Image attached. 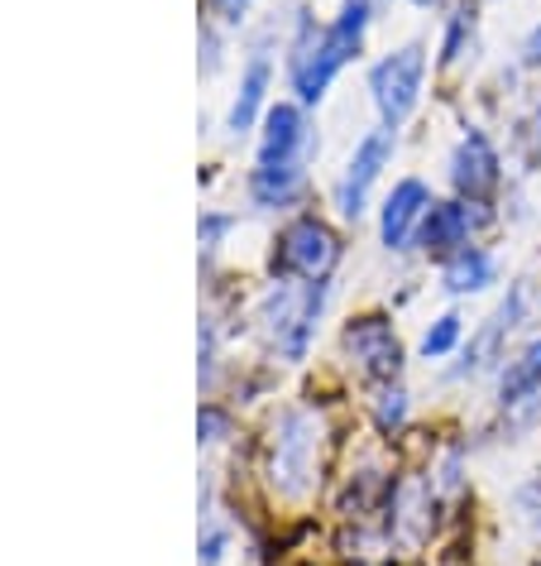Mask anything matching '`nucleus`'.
Returning <instances> with one entry per match:
<instances>
[{
  "label": "nucleus",
  "mask_w": 541,
  "mask_h": 566,
  "mask_svg": "<svg viewBox=\"0 0 541 566\" xmlns=\"http://www.w3.org/2000/svg\"><path fill=\"white\" fill-rule=\"evenodd\" d=\"M389 159H393V130H389V125L369 130L360 145H354L346 174H340V182H336V207H340V217H346V221L364 217L369 192H374V182H379L383 168H389Z\"/></svg>",
  "instance_id": "6"
},
{
  "label": "nucleus",
  "mask_w": 541,
  "mask_h": 566,
  "mask_svg": "<svg viewBox=\"0 0 541 566\" xmlns=\"http://www.w3.org/2000/svg\"><path fill=\"white\" fill-rule=\"evenodd\" d=\"M374 418H379L383 432H389V428H403V422H407V394H403V389H383Z\"/></svg>",
  "instance_id": "21"
},
{
  "label": "nucleus",
  "mask_w": 541,
  "mask_h": 566,
  "mask_svg": "<svg viewBox=\"0 0 541 566\" xmlns=\"http://www.w3.org/2000/svg\"><path fill=\"white\" fill-rule=\"evenodd\" d=\"M321 457V413L317 408H288L274 428V457H268V480L283 500H303L317 485Z\"/></svg>",
  "instance_id": "3"
},
{
  "label": "nucleus",
  "mask_w": 541,
  "mask_h": 566,
  "mask_svg": "<svg viewBox=\"0 0 541 566\" xmlns=\"http://www.w3.org/2000/svg\"><path fill=\"white\" fill-rule=\"evenodd\" d=\"M522 53H527V63H541V24H537L532 34H527V49H522Z\"/></svg>",
  "instance_id": "27"
},
{
  "label": "nucleus",
  "mask_w": 541,
  "mask_h": 566,
  "mask_svg": "<svg viewBox=\"0 0 541 566\" xmlns=\"http://www.w3.org/2000/svg\"><path fill=\"white\" fill-rule=\"evenodd\" d=\"M455 342H460V317L446 313V317H436V327H426L422 336V356L426 360H441V356H450Z\"/></svg>",
  "instance_id": "17"
},
{
  "label": "nucleus",
  "mask_w": 541,
  "mask_h": 566,
  "mask_svg": "<svg viewBox=\"0 0 541 566\" xmlns=\"http://www.w3.org/2000/svg\"><path fill=\"white\" fill-rule=\"evenodd\" d=\"M197 346H202V385H211V370H216V350H221L216 317H202V336H197Z\"/></svg>",
  "instance_id": "22"
},
{
  "label": "nucleus",
  "mask_w": 541,
  "mask_h": 566,
  "mask_svg": "<svg viewBox=\"0 0 541 566\" xmlns=\"http://www.w3.org/2000/svg\"><path fill=\"white\" fill-rule=\"evenodd\" d=\"M450 182L465 197H484V192L498 188V149L489 145V135L475 130V125L460 135V145L450 154Z\"/></svg>",
  "instance_id": "10"
},
{
  "label": "nucleus",
  "mask_w": 541,
  "mask_h": 566,
  "mask_svg": "<svg viewBox=\"0 0 541 566\" xmlns=\"http://www.w3.org/2000/svg\"><path fill=\"white\" fill-rule=\"evenodd\" d=\"M537 389H541V336H537V342H527L518 356L508 360L503 379H498V403L512 408V403L532 399Z\"/></svg>",
  "instance_id": "16"
},
{
  "label": "nucleus",
  "mask_w": 541,
  "mask_h": 566,
  "mask_svg": "<svg viewBox=\"0 0 541 566\" xmlns=\"http://www.w3.org/2000/svg\"><path fill=\"white\" fill-rule=\"evenodd\" d=\"M346 356L374 379H393L403 370V342L389 317H354L346 327Z\"/></svg>",
  "instance_id": "8"
},
{
  "label": "nucleus",
  "mask_w": 541,
  "mask_h": 566,
  "mask_svg": "<svg viewBox=\"0 0 541 566\" xmlns=\"http://www.w3.org/2000/svg\"><path fill=\"white\" fill-rule=\"evenodd\" d=\"M455 485H460V457L450 451L446 465H441V490H455Z\"/></svg>",
  "instance_id": "26"
},
{
  "label": "nucleus",
  "mask_w": 541,
  "mask_h": 566,
  "mask_svg": "<svg viewBox=\"0 0 541 566\" xmlns=\"http://www.w3.org/2000/svg\"><path fill=\"white\" fill-rule=\"evenodd\" d=\"M422 82H426V44H417V39L369 67V96H374V111L389 130H397L417 111Z\"/></svg>",
  "instance_id": "4"
},
{
  "label": "nucleus",
  "mask_w": 541,
  "mask_h": 566,
  "mask_svg": "<svg viewBox=\"0 0 541 566\" xmlns=\"http://www.w3.org/2000/svg\"><path fill=\"white\" fill-rule=\"evenodd\" d=\"M221 557H225V528L206 523V528H202V566H216Z\"/></svg>",
  "instance_id": "25"
},
{
  "label": "nucleus",
  "mask_w": 541,
  "mask_h": 566,
  "mask_svg": "<svg viewBox=\"0 0 541 566\" xmlns=\"http://www.w3.org/2000/svg\"><path fill=\"white\" fill-rule=\"evenodd\" d=\"M250 6H254V0H206V10H211V15H216L221 24H240V20L250 15Z\"/></svg>",
  "instance_id": "24"
},
{
  "label": "nucleus",
  "mask_w": 541,
  "mask_h": 566,
  "mask_svg": "<svg viewBox=\"0 0 541 566\" xmlns=\"http://www.w3.org/2000/svg\"><path fill=\"white\" fill-rule=\"evenodd\" d=\"M518 509L527 514L532 528H541V480H527V485L518 490Z\"/></svg>",
  "instance_id": "23"
},
{
  "label": "nucleus",
  "mask_w": 541,
  "mask_h": 566,
  "mask_svg": "<svg viewBox=\"0 0 541 566\" xmlns=\"http://www.w3.org/2000/svg\"><path fill=\"white\" fill-rule=\"evenodd\" d=\"M369 20H374V6H369V0H346V6H340V15L326 24V30H317L311 15L303 10V20H297V39H293L288 73H293V92L303 96L307 106L321 102L326 87L336 82V73L354 59V53H360Z\"/></svg>",
  "instance_id": "1"
},
{
  "label": "nucleus",
  "mask_w": 541,
  "mask_h": 566,
  "mask_svg": "<svg viewBox=\"0 0 541 566\" xmlns=\"http://www.w3.org/2000/svg\"><path fill=\"white\" fill-rule=\"evenodd\" d=\"M303 182H307V168H303V164L254 168V174H250V197H254V207L278 211V207H293V202H297Z\"/></svg>",
  "instance_id": "14"
},
{
  "label": "nucleus",
  "mask_w": 541,
  "mask_h": 566,
  "mask_svg": "<svg viewBox=\"0 0 541 566\" xmlns=\"http://www.w3.org/2000/svg\"><path fill=\"white\" fill-rule=\"evenodd\" d=\"M465 39H475V15L469 10H455L446 24V39H441V63H460L465 59Z\"/></svg>",
  "instance_id": "18"
},
{
  "label": "nucleus",
  "mask_w": 541,
  "mask_h": 566,
  "mask_svg": "<svg viewBox=\"0 0 541 566\" xmlns=\"http://www.w3.org/2000/svg\"><path fill=\"white\" fill-rule=\"evenodd\" d=\"M340 260V240L326 221L317 217H297L283 226L278 235V250H274V264L283 274H297V279H326Z\"/></svg>",
  "instance_id": "5"
},
{
  "label": "nucleus",
  "mask_w": 541,
  "mask_h": 566,
  "mask_svg": "<svg viewBox=\"0 0 541 566\" xmlns=\"http://www.w3.org/2000/svg\"><path fill=\"white\" fill-rule=\"evenodd\" d=\"M311 149V130L303 106L278 102L264 111V130H259V154H254V168H278V164H307Z\"/></svg>",
  "instance_id": "7"
},
{
  "label": "nucleus",
  "mask_w": 541,
  "mask_h": 566,
  "mask_svg": "<svg viewBox=\"0 0 541 566\" xmlns=\"http://www.w3.org/2000/svg\"><path fill=\"white\" fill-rule=\"evenodd\" d=\"M326 293L331 283L326 279H311V283H288V279H274L259 298V322L268 332V342L278 346L283 360H303L311 336H317V317L326 307Z\"/></svg>",
  "instance_id": "2"
},
{
  "label": "nucleus",
  "mask_w": 541,
  "mask_h": 566,
  "mask_svg": "<svg viewBox=\"0 0 541 566\" xmlns=\"http://www.w3.org/2000/svg\"><path fill=\"white\" fill-rule=\"evenodd\" d=\"M268 82H274V59H268V49H254L250 63H245V73H240L235 106H231V116H225V130H231V135H250L254 130V120L264 116Z\"/></svg>",
  "instance_id": "11"
},
{
  "label": "nucleus",
  "mask_w": 541,
  "mask_h": 566,
  "mask_svg": "<svg viewBox=\"0 0 541 566\" xmlns=\"http://www.w3.org/2000/svg\"><path fill=\"white\" fill-rule=\"evenodd\" d=\"M412 6H441V0H412Z\"/></svg>",
  "instance_id": "28"
},
{
  "label": "nucleus",
  "mask_w": 541,
  "mask_h": 566,
  "mask_svg": "<svg viewBox=\"0 0 541 566\" xmlns=\"http://www.w3.org/2000/svg\"><path fill=\"white\" fill-rule=\"evenodd\" d=\"M469 231H475V211L465 202H432L417 240L426 254H460L469 245Z\"/></svg>",
  "instance_id": "12"
},
{
  "label": "nucleus",
  "mask_w": 541,
  "mask_h": 566,
  "mask_svg": "<svg viewBox=\"0 0 541 566\" xmlns=\"http://www.w3.org/2000/svg\"><path fill=\"white\" fill-rule=\"evenodd\" d=\"M494 279H498V264H494V254L479 250V245H465L460 254H450L446 269H441L446 293H479V289H489Z\"/></svg>",
  "instance_id": "15"
},
{
  "label": "nucleus",
  "mask_w": 541,
  "mask_h": 566,
  "mask_svg": "<svg viewBox=\"0 0 541 566\" xmlns=\"http://www.w3.org/2000/svg\"><path fill=\"white\" fill-rule=\"evenodd\" d=\"M235 217L231 211H202V221H197V235H202V250H221L225 235H231Z\"/></svg>",
  "instance_id": "20"
},
{
  "label": "nucleus",
  "mask_w": 541,
  "mask_h": 566,
  "mask_svg": "<svg viewBox=\"0 0 541 566\" xmlns=\"http://www.w3.org/2000/svg\"><path fill=\"white\" fill-rule=\"evenodd\" d=\"M522 298H527L522 289H512V293H508V303L498 307V313H494L489 322H484V332L475 336V346L465 350V365H460L455 375H475V370H484L489 360H498V346H503V336L522 322Z\"/></svg>",
  "instance_id": "13"
},
{
  "label": "nucleus",
  "mask_w": 541,
  "mask_h": 566,
  "mask_svg": "<svg viewBox=\"0 0 541 566\" xmlns=\"http://www.w3.org/2000/svg\"><path fill=\"white\" fill-rule=\"evenodd\" d=\"M426 211H432V192H426L422 178H403L397 188L383 197V211H379V240L389 250H407L417 240Z\"/></svg>",
  "instance_id": "9"
},
{
  "label": "nucleus",
  "mask_w": 541,
  "mask_h": 566,
  "mask_svg": "<svg viewBox=\"0 0 541 566\" xmlns=\"http://www.w3.org/2000/svg\"><path fill=\"white\" fill-rule=\"evenodd\" d=\"M197 442L202 447H216V442H225V432H231V413H225V408H216V403H206L202 413H197Z\"/></svg>",
  "instance_id": "19"
}]
</instances>
